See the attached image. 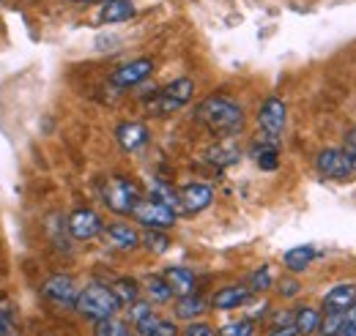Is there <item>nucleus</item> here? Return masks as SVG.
Instances as JSON below:
<instances>
[{
    "instance_id": "nucleus-16",
    "label": "nucleus",
    "mask_w": 356,
    "mask_h": 336,
    "mask_svg": "<svg viewBox=\"0 0 356 336\" xmlns=\"http://www.w3.org/2000/svg\"><path fill=\"white\" fill-rule=\"evenodd\" d=\"M250 287L247 285H227L222 290H217L211 298V306L220 309V312H230V309H238L250 301Z\"/></svg>"
},
{
    "instance_id": "nucleus-10",
    "label": "nucleus",
    "mask_w": 356,
    "mask_h": 336,
    "mask_svg": "<svg viewBox=\"0 0 356 336\" xmlns=\"http://www.w3.org/2000/svg\"><path fill=\"white\" fill-rule=\"evenodd\" d=\"M154 74V60L148 58H137V60H129L124 66H118L113 74H110V85L115 90H127V87H134L143 80H148Z\"/></svg>"
},
{
    "instance_id": "nucleus-23",
    "label": "nucleus",
    "mask_w": 356,
    "mask_h": 336,
    "mask_svg": "<svg viewBox=\"0 0 356 336\" xmlns=\"http://www.w3.org/2000/svg\"><path fill=\"white\" fill-rule=\"evenodd\" d=\"M110 290L118 298L121 306H132L134 301H140V293H143V287H140L134 279H115V285H113Z\"/></svg>"
},
{
    "instance_id": "nucleus-18",
    "label": "nucleus",
    "mask_w": 356,
    "mask_h": 336,
    "mask_svg": "<svg viewBox=\"0 0 356 336\" xmlns=\"http://www.w3.org/2000/svg\"><path fill=\"white\" fill-rule=\"evenodd\" d=\"M356 303V285L351 282H343V285H334L326 298H323V306H326V312H346L348 306H354Z\"/></svg>"
},
{
    "instance_id": "nucleus-37",
    "label": "nucleus",
    "mask_w": 356,
    "mask_h": 336,
    "mask_svg": "<svg viewBox=\"0 0 356 336\" xmlns=\"http://www.w3.org/2000/svg\"><path fill=\"white\" fill-rule=\"evenodd\" d=\"M343 151H348V153L356 151V128H351V131L346 134V148H343Z\"/></svg>"
},
{
    "instance_id": "nucleus-2",
    "label": "nucleus",
    "mask_w": 356,
    "mask_h": 336,
    "mask_svg": "<svg viewBox=\"0 0 356 336\" xmlns=\"http://www.w3.org/2000/svg\"><path fill=\"white\" fill-rule=\"evenodd\" d=\"M74 309L80 312V314H86L90 320H107V317H113L118 309H121V303H118V298L113 295L110 287H104V285H86L80 295H77V303H74Z\"/></svg>"
},
{
    "instance_id": "nucleus-13",
    "label": "nucleus",
    "mask_w": 356,
    "mask_h": 336,
    "mask_svg": "<svg viewBox=\"0 0 356 336\" xmlns=\"http://www.w3.org/2000/svg\"><path fill=\"white\" fill-rule=\"evenodd\" d=\"M104 238L118 252H132V249L140 246V233L134 230L132 224H127V221H115V224L104 227Z\"/></svg>"
},
{
    "instance_id": "nucleus-25",
    "label": "nucleus",
    "mask_w": 356,
    "mask_h": 336,
    "mask_svg": "<svg viewBox=\"0 0 356 336\" xmlns=\"http://www.w3.org/2000/svg\"><path fill=\"white\" fill-rule=\"evenodd\" d=\"M255 162H258V167L261 169L274 172V169L280 167V151H277V145H274V142L258 145V148H255Z\"/></svg>"
},
{
    "instance_id": "nucleus-1",
    "label": "nucleus",
    "mask_w": 356,
    "mask_h": 336,
    "mask_svg": "<svg viewBox=\"0 0 356 336\" xmlns=\"http://www.w3.org/2000/svg\"><path fill=\"white\" fill-rule=\"evenodd\" d=\"M195 118L206 128H211L220 137H236L244 131V110L230 96H209L197 104Z\"/></svg>"
},
{
    "instance_id": "nucleus-30",
    "label": "nucleus",
    "mask_w": 356,
    "mask_h": 336,
    "mask_svg": "<svg viewBox=\"0 0 356 336\" xmlns=\"http://www.w3.org/2000/svg\"><path fill=\"white\" fill-rule=\"evenodd\" d=\"M159 320H162V317H156V314H154V309H151L148 314H143L140 320H134V331H137V336H154L156 334Z\"/></svg>"
},
{
    "instance_id": "nucleus-15",
    "label": "nucleus",
    "mask_w": 356,
    "mask_h": 336,
    "mask_svg": "<svg viewBox=\"0 0 356 336\" xmlns=\"http://www.w3.org/2000/svg\"><path fill=\"white\" fill-rule=\"evenodd\" d=\"M162 279L168 282V287L173 290V295L195 293V285H197L195 271H192V268H186V265H170V268H165Z\"/></svg>"
},
{
    "instance_id": "nucleus-11",
    "label": "nucleus",
    "mask_w": 356,
    "mask_h": 336,
    "mask_svg": "<svg viewBox=\"0 0 356 336\" xmlns=\"http://www.w3.org/2000/svg\"><path fill=\"white\" fill-rule=\"evenodd\" d=\"M214 203V189L209 183H189L178 192V210L186 216H195Z\"/></svg>"
},
{
    "instance_id": "nucleus-19",
    "label": "nucleus",
    "mask_w": 356,
    "mask_h": 336,
    "mask_svg": "<svg viewBox=\"0 0 356 336\" xmlns=\"http://www.w3.org/2000/svg\"><path fill=\"white\" fill-rule=\"evenodd\" d=\"M206 309H209V301H206L203 295H197V293L178 295V301H176V317L178 320L192 323V320H197Z\"/></svg>"
},
{
    "instance_id": "nucleus-14",
    "label": "nucleus",
    "mask_w": 356,
    "mask_h": 336,
    "mask_svg": "<svg viewBox=\"0 0 356 336\" xmlns=\"http://www.w3.org/2000/svg\"><path fill=\"white\" fill-rule=\"evenodd\" d=\"M134 17V3L132 0H107L102 3L96 22L99 25H118V22H129Z\"/></svg>"
},
{
    "instance_id": "nucleus-26",
    "label": "nucleus",
    "mask_w": 356,
    "mask_h": 336,
    "mask_svg": "<svg viewBox=\"0 0 356 336\" xmlns=\"http://www.w3.org/2000/svg\"><path fill=\"white\" fill-rule=\"evenodd\" d=\"M96 336H134V334L132 328H129V323H124V320H118L113 314V317L96 323Z\"/></svg>"
},
{
    "instance_id": "nucleus-4",
    "label": "nucleus",
    "mask_w": 356,
    "mask_h": 336,
    "mask_svg": "<svg viewBox=\"0 0 356 336\" xmlns=\"http://www.w3.org/2000/svg\"><path fill=\"white\" fill-rule=\"evenodd\" d=\"M102 200H104V205L113 210V213L129 216L134 210V205L140 203V189L134 186L132 180H127V178H110L102 186Z\"/></svg>"
},
{
    "instance_id": "nucleus-40",
    "label": "nucleus",
    "mask_w": 356,
    "mask_h": 336,
    "mask_svg": "<svg viewBox=\"0 0 356 336\" xmlns=\"http://www.w3.org/2000/svg\"><path fill=\"white\" fill-rule=\"evenodd\" d=\"M80 3H107V0H80Z\"/></svg>"
},
{
    "instance_id": "nucleus-21",
    "label": "nucleus",
    "mask_w": 356,
    "mask_h": 336,
    "mask_svg": "<svg viewBox=\"0 0 356 336\" xmlns=\"http://www.w3.org/2000/svg\"><path fill=\"white\" fill-rule=\"evenodd\" d=\"M318 326H321V312H318V309L302 306V309L293 312V328L299 331V336L318 334Z\"/></svg>"
},
{
    "instance_id": "nucleus-32",
    "label": "nucleus",
    "mask_w": 356,
    "mask_h": 336,
    "mask_svg": "<svg viewBox=\"0 0 356 336\" xmlns=\"http://www.w3.org/2000/svg\"><path fill=\"white\" fill-rule=\"evenodd\" d=\"M0 336H17V323L8 303H0Z\"/></svg>"
},
{
    "instance_id": "nucleus-29",
    "label": "nucleus",
    "mask_w": 356,
    "mask_h": 336,
    "mask_svg": "<svg viewBox=\"0 0 356 336\" xmlns=\"http://www.w3.org/2000/svg\"><path fill=\"white\" fill-rule=\"evenodd\" d=\"M343 320H346V312H326V314H321V326H318L321 336H337V331L343 328Z\"/></svg>"
},
{
    "instance_id": "nucleus-27",
    "label": "nucleus",
    "mask_w": 356,
    "mask_h": 336,
    "mask_svg": "<svg viewBox=\"0 0 356 336\" xmlns=\"http://www.w3.org/2000/svg\"><path fill=\"white\" fill-rule=\"evenodd\" d=\"M151 197L165 203V205H170L173 210H178V192L170 183H165V180H154L151 183Z\"/></svg>"
},
{
    "instance_id": "nucleus-20",
    "label": "nucleus",
    "mask_w": 356,
    "mask_h": 336,
    "mask_svg": "<svg viewBox=\"0 0 356 336\" xmlns=\"http://www.w3.org/2000/svg\"><path fill=\"white\" fill-rule=\"evenodd\" d=\"M315 254L318 252H315L312 246H293V249H288V252L282 254V265H285L291 274H302V271L310 268Z\"/></svg>"
},
{
    "instance_id": "nucleus-22",
    "label": "nucleus",
    "mask_w": 356,
    "mask_h": 336,
    "mask_svg": "<svg viewBox=\"0 0 356 336\" xmlns=\"http://www.w3.org/2000/svg\"><path fill=\"white\" fill-rule=\"evenodd\" d=\"M140 287L145 290V295H148L151 303H168V301L173 298V290L168 287V282H165L162 276H148Z\"/></svg>"
},
{
    "instance_id": "nucleus-17",
    "label": "nucleus",
    "mask_w": 356,
    "mask_h": 336,
    "mask_svg": "<svg viewBox=\"0 0 356 336\" xmlns=\"http://www.w3.org/2000/svg\"><path fill=\"white\" fill-rule=\"evenodd\" d=\"M206 159H209L211 165H217V167H230V165H236V162L241 159V148L236 145L233 137H222L217 145H211V148L206 151Z\"/></svg>"
},
{
    "instance_id": "nucleus-35",
    "label": "nucleus",
    "mask_w": 356,
    "mask_h": 336,
    "mask_svg": "<svg viewBox=\"0 0 356 336\" xmlns=\"http://www.w3.org/2000/svg\"><path fill=\"white\" fill-rule=\"evenodd\" d=\"M176 334H178L176 323H170V320H159L156 334H154V336H176Z\"/></svg>"
},
{
    "instance_id": "nucleus-9",
    "label": "nucleus",
    "mask_w": 356,
    "mask_h": 336,
    "mask_svg": "<svg viewBox=\"0 0 356 336\" xmlns=\"http://www.w3.org/2000/svg\"><path fill=\"white\" fill-rule=\"evenodd\" d=\"M285 121H288L285 101L277 99V96H268L266 101L261 104V110H258V124H261L264 134H266L271 142L285 131Z\"/></svg>"
},
{
    "instance_id": "nucleus-6",
    "label": "nucleus",
    "mask_w": 356,
    "mask_h": 336,
    "mask_svg": "<svg viewBox=\"0 0 356 336\" xmlns=\"http://www.w3.org/2000/svg\"><path fill=\"white\" fill-rule=\"evenodd\" d=\"M42 295H44L52 306L74 309L80 287H77V279L74 276H69V274H52L49 279H44V285H42Z\"/></svg>"
},
{
    "instance_id": "nucleus-39",
    "label": "nucleus",
    "mask_w": 356,
    "mask_h": 336,
    "mask_svg": "<svg viewBox=\"0 0 356 336\" xmlns=\"http://www.w3.org/2000/svg\"><path fill=\"white\" fill-rule=\"evenodd\" d=\"M346 153H348V151H346ZM348 159H351V172L356 175V151H351V153H348Z\"/></svg>"
},
{
    "instance_id": "nucleus-33",
    "label": "nucleus",
    "mask_w": 356,
    "mask_h": 336,
    "mask_svg": "<svg viewBox=\"0 0 356 336\" xmlns=\"http://www.w3.org/2000/svg\"><path fill=\"white\" fill-rule=\"evenodd\" d=\"M184 336H217V331H214V326H209V323L192 320V323L186 326V331H184Z\"/></svg>"
},
{
    "instance_id": "nucleus-36",
    "label": "nucleus",
    "mask_w": 356,
    "mask_h": 336,
    "mask_svg": "<svg viewBox=\"0 0 356 336\" xmlns=\"http://www.w3.org/2000/svg\"><path fill=\"white\" fill-rule=\"evenodd\" d=\"M268 336H299V331H296L293 323H291V326H274V328L268 331Z\"/></svg>"
},
{
    "instance_id": "nucleus-24",
    "label": "nucleus",
    "mask_w": 356,
    "mask_h": 336,
    "mask_svg": "<svg viewBox=\"0 0 356 336\" xmlns=\"http://www.w3.org/2000/svg\"><path fill=\"white\" fill-rule=\"evenodd\" d=\"M140 244H143L145 249H151L154 254H165L170 249V238L165 235V230H145V233L140 235Z\"/></svg>"
},
{
    "instance_id": "nucleus-38",
    "label": "nucleus",
    "mask_w": 356,
    "mask_h": 336,
    "mask_svg": "<svg viewBox=\"0 0 356 336\" xmlns=\"http://www.w3.org/2000/svg\"><path fill=\"white\" fill-rule=\"evenodd\" d=\"M346 323H351V326H356V303H354V306H348V309H346Z\"/></svg>"
},
{
    "instance_id": "nucleus-8",
    "label": "nucleus",
    "mask_w": 356,
    "mask_h": 336,
    "mask_svg": "<svg viewBox=\"0 0 356 336\" xmlns=\"http://www.w3.org/2000/svg\"><path fill=\"white\" fill-rule=\"evenodd\" d=\"M102 230H104L102 216L90 208L72 210L69 219H66V233H69L74 241H90V238H96Z\"/></svg>"
},
{
    "instance_id": "nucleus-5",
    "label": "nucleus",
    "mask_w": 356,
    "mask_h": 336,
    "mask_svg": "<svg viewBox=\"0 0 356 336\" xmlns=\"http://www.w3.org/2000/svg\"><path fill=\"white\" fill-rule=\"evenodd\" d=\"M137 224H143L145 230H168L173 227L178 219V210H173L170 205L154 200V197H140V203L134 205V210L129 213Z\"/></svg>"
},
{
    "instance_id": "nucleus-31",
    "label": "nucleus",
    "mask_w": 356,
    "mask_h": 336,
    "mask_svg": "<svg viewBox=\"0 0 356 336\" xmlns=\"http://www.w3.org/2000/svg\"><path fill=\"white\" fill-rule=\"evenodd\" d=\"M255 334V323L252 320H236V323H227L220 336H252Z\"/></svg>"
},
{
    "instance_id": "nucleus-7",
    "label": "nucleus",
    "mask_w": 356,
    "mask_h": 336,
    "mask_svg": "<svg viewBox=\"0 0 356 336\" xmlns=\"http://www.w3.org/2000/svg\"><path fill=\"white\" fill-rule=\"evenodd\" d=\"M315 169H318L323 178H329V180H346V178L354 175V172H351V159H348V153L340 151V148H323V151L315 156Z\"/></svg>"
},
{
    "instance_id": "nucleus-34",
    "label": "nucleus",
    "mask_w": 356,
    "mask_h": 336,
    "mask_svg": "<svg viewBox=\"0 0 356 336\" xmlns=\"http://www.w3.org/2000/svg\"><path fill=\"white\" fill-rule=\"evenodd\" d=\"M302 293V285L296 282V279H282L280 282V295H285V298H293V295Z\"/></svg>"
},
{
    "instance_id": "nucleus-28",
    "label": "nucleus",
    "mask_w": 356,
    "mask_h": 336,
    "mask_svg": "<svg viewBox=\"0 0 356 336\" xmlns=\"http://www.w3.org/2000/svg\"><path fill=\"white\" fill-rule=\"evenodd\" d=\"M274 285V274H271V265H261L258 271H252L250 274V282H247V287H250V293H264Z\"/></svg>"
},
{
    "instance_id": "nucleus-12",
    "label": "nucleus",
    "mask_w": 356,
    "mask_h": 336,
    "mask_svg": "<svg viewBox=\"0 0 356 336\" xmlns=\"http://www.w3.org/2000/svg\"><path fill=\"white\" fill-rule=\"evenodd\" d=\"M115 140H118V145H121L127 153H137V151H143V148L148 145L151 134H148V126H145V124H140V121H127V124H121V126L115 128Z\"/></svg>"
},
{
    "instance_id": "nucleus-3",
    "label": "nucleus",
    "mask_w": 356,
    "mask_h": 336,
    "mask_svg": "<svg viewBox=\"0 0 356 336\" xmlns=\"http://www.w3.org/2000/svg\"><path fill=\"white\" fill-rule=\"evenodd\" d=\"M192 96H195V83L189 77H178L170 85H165L148 107L154 115H170V112H178L181 107H186L192 101Z\"/></svg>"
}]
</instances>
